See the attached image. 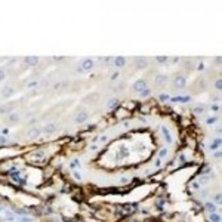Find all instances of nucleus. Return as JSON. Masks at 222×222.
Wrapping results in <instances>:
<instances>
[{"mask_svg":"<svg viewBox=\"0 0 222 222\" xmlns=\"http://www.w3.org/2000/svg\"><path fill=\"white\" fill-rule=\"evenodd\" d=\"M0 216H2L5 221H7V222H15L16 221V215L12 213V210H7V209H0Z\"/></svg>","mask_w":222,"mask_h":222,"instance_id":"nucleus-1","label":"nucleus"},{"mask_svg":"<svg viewBox=\"0 0 222 222\" xmlns=\"http://www.w3.org/2000/svg\"><path fill=\"white\" fill-rule=\"evenodd\" d=\"M95 62L92 58H85L82 62H80V70H83V71H90V70L93 68Z\"/></svg>","mask_w":222,"mask_h":222,"instance_id":"nucleus-2","label":"nucleus"},{"mask_svg":"<svg viewBox=\"0 0 222 222\" xmlns=\"http://www.w3.org/2000/svg\"><path fill=\"white\" fill-rule=\"evenodd\" d=\"M40 133H42V130H40V127H31L27 132V138L28 139H36L40 136Z\"/></svg>","mask_w":222,"mask_h":222,"instance_id":"nucleus-3","label":"nucleus"},{"mask_svg":"<svg viewBox=\"0 0 222 222\" xmlns=\"http://www.w3.org/2000/svg\"><path fill=\"white\" fill-rule=\"evenodd\" d=\"M133 89L136 90V92L141 93L144 89H147V82H145V80H142V79H141V80H136V82L133 83Z\"/></svg>","mask_w":222,"mask_h":222,"instance_id":"nucleus-4","label":"nucleus"},{"mask_svg":"<svg viewBox=\"0 0 222 222\" xmlns=\"http://www.w3.org/2000/svg\"><path fill=\"white\" fill-rule=\"evenodd\" d=\"M173 86H175V87H179V89L185 87V86H187V79L182 77V76H178V77L173 80Z\"/></svg>","mask_w":222,"mask_h":222,"instance_id":"nucleus-5","label":"nucleus"},{"mask_svg":"<svg viewBox=\"0 0 222 222\" xmlns=\"http://www.w3.org/2000/svg\"><path fill=\"white\" fill-rule=\"evenodd\" d=\"M87 118H89V116H87V113L86 111H82V113H79L77 116H76V123H85V122H87Z\"/></svg>","mask_w":222,"mask_h":222,"instance_id":"nucleus-6","label":"nucleus"},{"mask_svg":"<svg viewBox=\"0 0 222 222\" xmlns=\"http://www.w3.org/2000/svg\"><path fill=\"white\" fill-rule=\"evenodd\" d=\"M135 65H136V68H145L148 65V61L145 58H142V56H138L135 59Z\"/></svg>","mask_w":222,"mask_h":222,"instance_id":"nucleus-7","label":"nucleus"},{"mask_svg":"<svg viewBox=\"0 0 222 222\" xmlns=\"http://www.w3.org/2000/svg\"><path fill=\"white\" fill-rule=\"evenodd\" d=\"M161 132H163V135H164V139H166V142H167V144H172L173 138H172V133H170V130H169L166 126H163V127H161Z\"/></svg>","mask_w":222,"mask_h":222,"instance_id":"nucleus-8","label":"nucleus"},{"mask_svg":"<svg viewBox=\"0 0 222 222\" xmlns=\"http://www.w3.org/2000/svg\"><path fill=\"white\" fill-rule=\"evenodd\" d=\"M39 62V56H34V55H30L24 59V64L25 65H36Z\"/></svg>","mask_w":222,"mask_h":222,"instance_id":"nucleus-9","label":"nucleus"},{"mask_svg":"<svg viewBox=\"0 0 222 222\" xmlns=\"http://www.w3.org/2000/svg\"><path fill=\"white\" fill-rule=\"evenodd\" d=\"M210 179H212V175H201V176L198 178V181H197V184L203 187V185H206V184L210 182Z\"/></svg>","mask_w":222,"mask_h":222,"instance_id":"nucleus-10","label":"nucleus"},{"mask_svg":"<svg viewBox=\"0 0 222 222\" xmlns=\"http://www.w3.org/2000/svg\"><path fill=\"white\" fill-rule=\"evenodd\" d=\"M43 130H45V133H46V135H52V133L56 132V125H55V123H49V125L45 126Z\"/></svg>","mask_w":222,"mask_h":222,"instance_id":"nucleus-11","label":"nucleus"},{"mask_svg":"<svg viewBox=\"0 0 222 222\" xmlns=\"http://www.w3.org/2000/svg\"><path fill=\"white\" fill-rule=\"evenodd\" d=\"M125 64H126V58H125V56H116V58H114V65H116L117 68H122Z\"/></svg>","mask_w":222,"mask_h":222,"instance_id":"nucleus-12","label":"nucleus"},{"mask_svg":"<svg viewBox=\"0 0 222 222\" xmlns=\"http://www.w3.org/2000/svg\"><path fill=\"white\" fill-rule=\"evenodd\" d=\"M14 95V87L12 86H6L3 90H2V96L3 98H11Z\"/></svg>","mask_w":222,"mask_h":222,"instance_id":"nucleus-13","label":"nucleus"},{"mask_svg":"<svg viewBox=\"0 0 222 222\" xmlns=\"http://www.w3.org/2000/svg\"><path fill=\"white\" fill-rule=\"evenodd\" d=\"M204 209L209 212V215H210V213H216V206L212 203V201H207V203L204 204Z\"/></svg>","mask_w":222,"mask_h":222,"instance_id":"nucleus-14","label":"nucleus"},{"mask_svg":"<svg viewBox=\"0 0 222 222\" xmlns=\"http://www.w3.org/2000/svg\"><path fill=\"white\" fill-rule=\"evenodd\" d=\"M129 156V150L126 148V147H123L122 150H120V153H117V158L118 160H122V158H125V157H127Z\"/></svg>","mask_w":222,"mask_h":222,"instance_id":"nucleus-15","label":"nucleus"},{"mask_svg":"<svg viewBox=\"0 0 222 222\" xmlns=\"http://www.w3.org/2000/svg\"><path fill=\"white\" fill-rule=\"evenodd\" d=\"M166 82H167V76H166V74H158V76H157V80H156L157 85L161 86V85H164Z\"/></svg>","mask_w":222,"mask_h":222,"instance_id":"nucleus-16","label":"nucleus"},{"mask_svg":"<svg viewBox=\"0 0 222 222\" xmlns=\"http://www.w3.org/2000/svg\"><path fill=\"white\" fill-rule=\"evenodd\" d=\"M11 178L15 181V182H19V184H25V179H22L21 176H19V173H18V172H14V173L11 175Z\"/></svg>","mask_w":222,"mask_h":222,"instance_id":"nucleus-17","label":"nucleus"},{"mask_svg":"<svg viewBox=\"0 0 222 222\" xmlns=\"http://www.w3.org/2000/svg\"><path fill=\"white\" fill-rule=\"evenodd\" d=\"M209 221H210V222H221L222 218H221L219 213H210V215H209Z\"/></svg>","mask_w":222,"mask_h":222,"instance_id":"nucleus-18","label":"nucleus"},{"mask_svg":"<svg viewBox=\"0 0 222 222\" xmlns=\"http://www.w3.org/2000/svg\"><path fill=\"white\" fill-rule=\"evenodd\" d=\"M221 142H222L221 138H216V139L213 141V142L210 144V150H212V151H213V150H218V148L221 147Z\"/></svg>","mask_w":222,"mask_h":222,"instance_id":"nucleus-19","label":"nucleus"},{"mask_svg":"<svg viewBox=\"0 0 222 222\" xmlns=\"http://www.w3.org/2000/svg\"><path fill=\"white\" fill-rule=\"evenodd\" d=\"M70 169H73V170L80 169V160H77V158L71 160V163H70Z\"/></svg>","mask_w":222,"mask_h":222,"instance_id":"nucleus-20","label":"nucleus"},{"mask_svg":"<svg viewBox=\"0 0 222 222\" xmlns=\"http://www.w3.org/2000/svg\"><path fill=\"white\" fill-rule=\"evenodd\" d=\"M7 120L11 123H16V122H19V116L16 113H11V114H9V117H7Z\"/></svg>","mask_w":222,"mask_h":222,"instance_id":"nucleus-21","label":"nucleus"},{"mask_svg":"<svg viewBox=\"0 0 222 222\" xmlns=\"http://www.w3.org/2000/svg\"><path fill=\"white\" fill-rule=\"evenodd\" d=\"M33 158L37 161V160H42V158H45V153L43 151H40V153H36L34 156H33Z\"/></svg>","mask_w":222,"mask_h":222,"instance_id":"nucleus-22","label":"nucleus"},{"mask_svg":"<svg viewBox=\"0 0 222 222\" xmlns=\"http://www.w3.org/2000/svg\"><path fill=\"white\" fill-rule=\"evenodd\" d=\"M166 156H167V148H161L160 153H158V158L161 160V158H164Z\"/></svg>","mask_w":222,"mask_h":222,"instance_id":"nucleus-23","label":"nucleus"},{"mask_svg":"<svg viewBox=\"0 0 222 222\" xmlns=\"http://www.w3.org/2000/svg\"><path fill=\"white\" fill-rule=\"evenodd\" d=\"M14 107H12V104L11 105H6V107H2L0 108V113H9V111H11Z\"/></svg>","mask_w":222,"mask_h":222,"instance_id":"nucleus-24","label":"nucleus"},{"mask_svg":"<svg viewBox=\"0 0 222 222\" xmlns=\"http://www.w3.org/2000/svg\"><path fill=\"white\" fill-rule=\"evenodd\" d=\"M156 59H157V62L161 64V62H166V61H167V56H166V55H160V56H157Z\"/></svg>","mask_w":222,"mask_h":222,"instance_id":"nucleus-25","label":"nucleus"},{"mask_svg":"<svg viewBox=\"0 0 222 222\" xmlns=\"http://www.w3.org/2000/svg\"><path fill=\"white\" fill-rule=\"evenodd\" d=\"M117 104H118L117 99H111L110 102H108V107H110V108H114V107H117Z\"/></svg>","mask_w":222,"mask_h":222,"instance_id":"nucleus-26","label":"nucleus"},{"mask_svg":"<svg viewBox=\"0 0 222 222\" xmlns=\"http://www.w3.org/2000/svg\"><path fill=\"white\" fill-rule=\"evenodd\" d=\"M150 93H151V90L147 87V89H144L142 92H141V96H142V98H145V96H150Z\"/></svg>","mask_w":222,"mask_h":222,"instance_id":"nucleus-27","label":"nucleus"},{"mask_svg":"<svg viewBox=\"0 0 222 222\" xmlns=\"http://www.w3.org/2000/svg\"><path fill=\"white\" fill-rule=\"evenodd\" d=\"M73 176H74V179H76V181H82V175H80V172H79V170H74Z\"/></svg>","mask_w":222,"mask_h":222,"instance_id":"nucleus-28","label":"nucleus"},{"mask_svg":"<svg viewBox=\"0 0 222 222\" xmlns=\"http://www.w3.org/2000/svg\"><path fill=\"white\" fill-rule=\"evenodd\" d=\"M5 77H6L5 70H3V68H0V82H2V80H5Z\"/></svg>","mask_w":222,"mask_h":222,"instance_id":"nucleus-29","label":"nucleus"},{"mask_svg":"<svg viewBox=\"0 0 222 222\" xmlns=\"http://www.w3.org/2000/svg\"><path fill=\"white\" fill-rule=\"evenodd\" d=\"M215 87H216L218 90H221V89H222V82H221V79H219V80H216V83H215Z\"/></svg>","mask_w":222,"mask_h":222,"instance_id":"nucleus-30","label":"nucleus"},{"mask_svg":"<svg viewBox=\"0 0 222 222\" xmlns=\"http://www.w3.org/2000/svg\"><path fill=\"white\" fill-rule=\"evenodd\" d=\"M215 201H216V203L219 204L221 201H222V196H221V194H216V196H215Z\"/></svg>","mask_w":222,"mask_h":222,"instance_id":"nucleus-31","label":"nucleus"},{"mask_svg":"<svg viewBox=\"0 0 222 222\" xmlns=\"http://www.w3.org/2000/svg\"><path fill=\"white\" fill-rule=\"evenodd\" d=\"M194 111H196V113H204V107H197Z\"/></svg>","mask_w":222,"mask_h":222,"instance_id":"nucleus-32","label":"nucleus"},{"mask_svg":"<svg viewBox=\"0 0 222 222\" xmlns=\"http://www.w3.org/2000/svg\"><path fill=\"white\" fill-rule=\"evenodd\" d=\"M107 139H108V136H107V135H102V136H101V138H99L98 141H99V142H105Z\"/></svg>","mask_w":222,"mask_h":222,"instance_id":"nucleus-33","label":"nucleus"},{"mask_svg":"<svg viewBox=\"0 0 222 222\" xmlns=\"http://www.w3.org/2000/svg\"><path fill=\"white\" fill-rule=\"evenodd\" d=\"M215 122H216V117H210V118L207 120V123H209V125H212V123H215Z\"/></svg>","mask_w":222,"mask_h":222,"instance_id":"nucleus-34","label":"nucleus"},{"mask_svg":"<svg viewBox=\"0 0 222 222\" xmlns=\"http://www.w3.org/2000/svg\"><path fill=\"white\" fill-rule=\"evenodd\" d=\"M6 142H7L6 136H0V144H6Z\"/></svg>","mask_w":222,"mask_h":222,"instance_id":"nucleus-35","label":"nucleus"},{"mask_svg":"<svg viewBox=\"0 0 222 222\" xmlns=\"http://www.w3.org/2000/svg\"><path fill=\"white\" fill-rule=\"evenodd\" d=\"M39 85V82H30L28 83V87H34V86H37Z\"/></svg>","mask_w":222,"mask_h":222,"instance_id":"nucleus-36","label":"nucleus"},{"mask_svg":"<svg viewBox=\"0 0 222 222\" xmlns=\"http://www.w3.org/2000/svg\"><path fill=\"white\" fill-rule=\"evenodd\" d=\"M160 166H161V160L157 158V160H156V167H160Z\"/></svg>","mask_w":222,"mask_h":222,"instance_id":"nucleus-37","label":"nucleus"},{"mask_svg":"<svg viewBox=\"0 0 222 222\" xmlns=\"http://www.w3.org/2000/svg\"><path fill=\"white\" fill-rule=\"evenodd\" d=\"M160 99H161V101H166V99H169V96H167V95H161Z\"/></svg>","mask_w":222,"mask_h":222,"instance_id":"nucleus-38","label":"nucleus"},{"mask_svg":"<svg viewBox=\"0 0 222 222\" xmlns=\"http://www.w3.org/2000/svg\"><path fill=\"white\" fill-rule=\"evenodd\" d=\"M117 77H118V73H114L113 76H111V80H116Z\"/></svg>","mask_w":222,"mask_h":222,"instance_id":"nucleus-39","label":"nucleus"},{"mask_svg":"<svg viewBox=\"0 0 222 222\" xmlns=\"http://www.w3.org/2000/svg\"><path fill=\"white\" fill-rule=\"evenodd\" d=\"M198 70H200V71H201V70H204V64H203V62L198 64Z\"/></svg>","mask_w":222,"mask_h":222,"instance_id":"nucleus-40","label":"nucleus"},{"mask_svg":"<svg viewBox=\"0 0 222 222\" xmlns=\"http://www.w3.org/2000/svg\"><path fill=\"white\" fill-rule=\"evenodd\" d=\"M53 59H55V61H58V59H59V61H61V59H64V56H55Z\"/></svg>","mask_w":222,"mask_h":222,"instance_id":"nucleus-41","label":"nucleus"},{"mask_svg":"<svg viewBox=\"0 0 222 222\" xmlns=\"http://www.w3.org/2000/svg\"><path fill=\"white\" fill-rule=\"evenodd\" d=\"M215 157H218V158L221 157V151H218V153H215Z\"/></svg>","mask_w":222,"mask_h":222,"instance_id":"nucleus-42","label":"nucleus"}]
</instances>
